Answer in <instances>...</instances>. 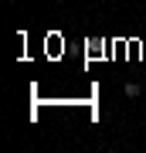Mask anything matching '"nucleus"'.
I'll use <instances>...</instances> for the list:
<instances>
[{"label":"nucleus","instance_id":"obj_1","mask_svg":"<svg viewBox=\"0 0 146 153\" xmlns=\"http://www.w3.org/2000/svg\"><path fill=\"white\" fill-rule=\"evenodd\" d=\"M139 92H143V85H139V82H126V95H129V99H136Z\"/></svg>","mask_w":146,"mask_h":153}]
</instances>
